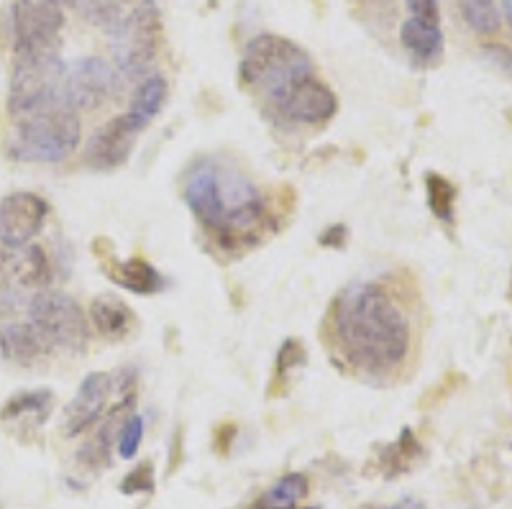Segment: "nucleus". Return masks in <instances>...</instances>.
<instances>
[{"mask_svg": "<svg viewBox=\"0 0 512 509\" xmlns=\"http://www.w3.org/2000/svg\"><path fill=\"white\" fill-rule=\"evenodd\" d=\"M113 397V376L105 371H95L82 379L80 389L72 397V402L64 407V435L67 438H80L90 433L95 425L103 420L108 402Z\"/></svg>", "mask_w": 512, "mask_h": 509, "instance_id": "13", "label": "nucleus"}, {"mask_svg": "<svg viewBox=\"0 0 512 509\" xmlns=\"http://www.w3.org/2000/svg\"><path fill=\"white\" fill-rule=\"evenodd\" d=\"M26 315L54 351L82 353L90 343V320L80 302L64 292L41 290L26 302Z\"/></svg>", "mask_w": 512, "mask_h": 509, "instance_id": "6", "label": "nucleus"}, {"mask_svg": "<svg viewBox=\"0 0 512 509\" xmlns=\"http://www.w3.org/2000/svg\"><path fill=\"white\" fill-rule=\"evenodd\" d=\"M103 269L105 274L118 284V287H123V290L134 292V295H141V297H152L167 287L162 274H159L149 261L141 259V256H134V259H126V261L121 259L103 261Z\"/></svg>", "mask_w": 512, "mask_h": 509, "instance_id": "17", "label": "nucleus"}, {"mask_svg": "<svg viewBox=\"0 0 512 509\" xmlns=\"http://www.w3.org/2000/svg\"><path fill=\"white\" fill-rule=\"evenodd\" d=\"M367 509H425L423 502L418 499H400V502L390 504V507H367Z\"/></svg>", "mask_w": 512, "mask_h": 509, "instance_id": "31", "label": "nucleus"}, {"mask_svg": "<svg viewBox=\"0 0 512 509\" xmlns=\"http://www.w3.org/2000/svg\"><path fill=\"white\" fill-rule=\"evenodd\" d=\"M54 394L49 389H34V392H21L8 400L0 417L6 423H36L41 425L49 417Z\"/></svg>", "mask_w": 512, "mask_h": 509, "instance_id": "20", "label": "nucleus"}, {"mask_svg": "<svg viewBox=\"0 0 512 509\" xmlns=\"http://www.w3.org/2000/svg\"><path fill=\"white\" fill-rule=\"evenodd\" d=\"M154 463L152 461H141L131 474L123 476L121 481V492L128 494V497H136V494H149L154 489Z\"/></svg>", "mask_w": 512, "mask_h": 509, "instance_id": "27", "label": "nucleus"}, {"mask_svg": "<svg viewBox=\"0 0 512 509\" xmlns=\"http://www.w3.org/2000/svg\"><path fill=\"white\" fill-rule=\"evenodd\" d=\"M52 3H57V6H77V0H52Z\"/></svg>", "mask_w": 512, "mask_h": 509, "instance_id": "33", "label": "nucleus"}, {"mask_svg": "<svg viewBox=\"0 0 512 509\" xmlns=\"http://www.w3.org/2000/svg\"><path fill=\"white\" fill-rule=\"evenodd\" d=\"M64 72L67 64L59 52L49 54H18L13 62L11 87H8V110L11 116H26L47 105L62 103Z\"/></svg>", "mask_w": 512, "mask_h": 509, "instance_id": "5", "label": "nucleus"}, {"mask_svg": "<svg viewBox=\"0 0 512 509\" xmlns=\"http://www.w3.org/2000/svg\"><path fill=\"white\" fill-rule=\"evenodd\" d=\"M131 0H77V8L82 16L88 18L90 24L105 26V29H116L123 18V8Z\"/></svg>", "mask_w": 512, "mask_h": 509, "instance_id": "25", "label": "nucleus"}, {"mask_svg": "<svg viewBox=\"0 0 512 509\" xmlns=\"http://www.w3.org/2000/svg\"><path fill=\"white\" fill-rule=\"evenodd\" d=\"M420 456H423V448H420L418 438L413 435V430L405 428L400 433V438L382 451V456H379V471L387 479H395V476L413 469Z\"/></svg>", "mask_w": 512, "mask_h": 509, "instance_id": "21", "label": "nucleus"}, {"mask_svg": "<svg viewBox=\"0 0 512 509\" xmlns=\"http://www.w3.org/2000/svg\"><path fill=\"white\" fill-rule=\"evenodd\" d=\"M400 41L402 47L408 49L418 62L428 64L436 62L443 54V31L441 24H433V21H423V18L410 16L400 29Z\"/></svg>", "mask_w": 512, "mask_h": 509, "instance_id": "18", "label": "nucleus"}, {"mask_svg": "<svg viewBox=\"0 0 512 509\" xmlns=\"http://www.w3.org/2000/svg\"><path fill=\"white\" fill-rule=\"evenodd\" d=\"M182 192L192 215L228 249L254 243L269 215L259 187L216 159H200L187 172Z\"/></svg>", "mask_w": 512, "mask_h": 509, "instance_id": "2", "label": "nucleus"}, {"mask_svg": "<svg viewBox=\"0 0 512 509\" xmlns=\"http://www.w3.org/2000/svg\"><path fill=\"white\" fill-rule=\"evenodd\" d=\"M333 341L359 374L387 376L410 351V325L390 292L377 282H354L333 302Z\"/></svg>", "mask_w": 512, "mask_h": 509, "instance_id": "1", "label": "nucleus"}, {"mask_svg": "<svg viewBox=\"0 0 512 509\" xmlns=\"http://www.w3.org/2000/svg\"><path fill=\"white\" fill-rule=\"evenodd\" d=\"M269 108L287 123H297V126H320V123L331 121L338 110L336 93L326 82L320 80L315 72L300 77L292 82L280 98L274 100Z\"/></svg>", "mask_w": 512, "mask_h": 509, "instance_id": "11", "label": "nucleus"}, {"mask_svg": "<svg viewBox=\"0 0 512 509\" xmlns=\"http://www.w3.org/2000/svg\"><path fill=\"white\" fill-rule=\"evenodd\" d=\"M159 31L162 18L157 0H141L134 11L121 18V24L113 29V57L123 77L136 80L149 72L159 49Z\"/></svg>", "mask_w": 512, "mask_h": 509, "instance_id": "7", "label": "nucleus"}, {"mask_svg": "<svg viewBox=\"0 0 512 509\" xmlns=\"http://www.w3.org/2000/svg\"><path fill=\"white\" fill-rule=\"evenodd\" d=\"M8 16L16 57L59 52V34L64 26L62 6L52 0H16Z\"/></svg>", "mask_w": 512, "mask_h": 509, "instance_id": "9", "label": "nucleus"}, {"mask_svg": "<svg viewBox=\"0 0 512 509\" xmlns=\"http://www.w3.org/2000/svg\"><path fill=\"white\" fill-rule=\"evenodd\" d=\"M408 11L415 18L441 24V6H438V0H408Z\"/></svg>", "mask_w": 512, "mask_h": 509, "instance_id": "29", "label": "nucleus"}, {"mask_svg": "<svg viewBox=\"0 0 512 509\" xmlns=\"http://www.w3.org/2000/svg\"><path fill=\"white\" fill-rule=\"evenodd\" d=\"M310 72H315V67L308 52L297 47L295 41L274 34L251 39L239 64L241 82L254 93H262L269 105L280 98L292 82Z\"/></svg>", "mask_w": 512, "mask_h": 509, "instance_id": "4", "label": "nucleus"}, {"mask_svg": "<svg viewBox=\"0 0 512 509\" xmlns=\"http://www.w3.org/2000/svg\"><path fill=\"white\" fill-rule=\"evenodd\" d=\"M141 440H144V420L139 415H131L123 423L121 433H118V456L121 458H136L141 448Z\"/></svg>", "mask_w": 512, "mask_h": 509, "instance_id": "26", "label": "nucleus"}, {"mask_svg": "<svg viewBox=\"0 0 512 509\" xmlns=\"http://www.w3.org/2000/svg\"><path fill=\"white\" fill-rule=\"evenodd\" d=\"M167 80H164L159 72H152V75H146L144 80L139 82V87H136L134 98H131V105H128V116H131V121L136 123V126L144 131L149 123L154 121V118L162 113L164 103H167Z\"/></svg>", "mask_w": 512, "mask_h": 509, "instance_id": "19", "label": "nucleus"}, {"mask_svg": "<svg viewBox=\"0 0 512 509\" xmlns=\"http://www.w3.org/2000/svg\"><path fill=\"white\" fill-rule=\"evenodd\" d=\"M305 364V346L295 338H287L277 351V376H287L292 369Z\"/></svg>", "mask_w": 512, "mask_h": 509, "instance_id": "28", "label": "nucleus"}, {"mask_svg": "<svg viewBox=\"0 0 512 509\" xmlns=\"http://www.w3.org/2000/svg\"><path fill=\"white\" fill-rule=\"evenodd\" d=\"M54 348L41 336L31 320H16L0 328V353L18 366H34L36 361L47 359Z\"/></svg>", "mask_w": 512, "mask_h": 509, "instance_id": "15", "label": "nucleus"}, {"mask_svg": "<svg viewBox=\"0 0 512 509\" xmlns=\"http://www.w3.org/2000/svg\"><path fill=\"white\" fill-rule=\"evenodd\" d=\"M502 11H505L507 16V24L512 26V0H502Z\"/></svg>", "mask_w": 512, "mask_h": 509, "instance_id": "32", "label": "nucleus"}, {"mask_svg": "<svg viewBox=\"0 0 512 509\" xmlns=\"http://www.w3.org/2000/svg\"><path fill=\"white\" fill-rule=\"evenodd\" d=\"M482 52H484V57L489 59V62L495 64L497 70L512 75V52H510V49H507V47H484Z\"/></svg>", "mask_w": 512, "mask_h": 509, "instance_id": "30", "label": "nucleus"}, {"mask_svg": "<svg viewBox=\"0 0 512 509\" xmlns=\"http://www.w3.org/2000/svg\"><path fill=\"white\" fill-rule=\"evenodd\" d=\"M88 320L95 328V333L111 343L128 341V338L134 336L136 325H139L136 313L128 307V302H123L121 297L116 295L93 297Z\"/></svg>", "mask_w": 512, "mask_h": 509, "instance_id": "16", "label": "nucleus"}, {"mask_svg": "<svg viewBox=\"0 0 512 509\" xmlns=\"http://www.w3.org/2000/svg\"><path fill=\"white\" fill-rule=\"evenodd\" d=\"M461 16L477 34H495L500 31V11L495 0H461Z\"/></svg>", "mask_w": 512, "mask_h": 509, "instance_id": "24", "label": "nucleus"}, {"mask_svg": "<svg viewBox=\"0 0 512 509\" xmlns=\"http://www.w3.org/2000/svg\"><path fill=\"white\" fill-rule=\"evenodd\" d=\"M52 282V261L41 246H3L0 243V315L13 313L26 292L47 290Z\"/></svg>", "mask_w": 512, "mask_h": 509, "instance_id": "8", "label": "nucleus"}, {"mask_svg": "<svg viewBox=\"0 0 512 509\" xmlns=\"http://www.w3.org/2000/svg\"><path fill=\"white\" fill-rule=\"evenodd\" d=\"M425 192H428V205H431L433 215L438 220H446L451 223L454 220V208H456V187L441 177V174L431 172L425 177Z\"/></svg>", "mask_w": 512, "mask_h": 509, "instance_id": "23", "label": "nucleus"}, {"mask_svg": "<svg viewBox=\"0 0 512 509\" xmlns=\"http://www.w3.org/2000/svg\"><path fill=\"white\" fill-rule=\"evenodd\" d=\"M49 218V203L36 192H11L0 200V243L29 246Z\"/></svg>", "mask_w": 512, "mask_h": 509, "instance_id": "12", "label": "nucleus"}, {"mask_svg": "<svg viewBox=\"0 0 512 509\" xmlns=\"http://www.w3.org/2000/svg\"><path fill=\"white\" fill-rule=\"evenodd\" d=\"M118 85V70L100 57L77 59L64 72V98L77 113L103 108L116 95Z\"/></svg>", "mask_w": 512, "mask_h": 509, "instance_id": "10", "label": "nucleus"}, {"mask_svg": "<svg viewBox=\"0 0 512 509\" xmlns=\"http://www.w3.org/2000/svg\"><path fill=\"white\" fill-rule=\"evenodd\" d=\"M80 144V118L67 100L13 118L8 157L26 164H57L75 154Z\"/></svg>", "mask_w": 512, "mask_h": 509, "instance_id": "3", "label": "nucleus"}, {"mask_svg": "<svg viewBox=\"0 0 512 509\" xmlns=\"http://www.w3.org/2000/svg\"><path fill=\"white\" fill-rule=\"evenodd\" d=\"M139 134L141 128L131 121L128 113L111 118L88 141L85 162H88V167L98 169V172H113V169L123 167L128 162V157H131V151H134Z\"/></svg>", "mask_w": 512, "mask_h": 509, "instance_id": "14", "label": "nucleus"}, {"mask_svg": "<svg viewBox=\"0 0 512 509\" xmlns=\"http://www.w3.org/2000/svg\"><path fill=\"white\" fill-rule=\"evenodd\" d=\"M310 492V481L305 474H285L274 481L267 492L259 497L254 509H297Z\"/></svg>", "mask_w": 512, "mask_h": 509, "instance_id": "22", "label": "nucleus"}]
</instances>
